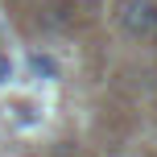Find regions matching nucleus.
<instances>
[{
	"label": "nucleus",
	"instance_id": "nucleus-3",
	"mask_svg": "<svg viewBox=\"0 0 157 157\" xmlns=\"http://www.w3.org/2000/svg\"><path fill=\"white\" fill-rule=\"evenodd\" d=\"M8 78H13V62H8V58H4V54H0V87H4V83H8Z\"/></svg>",
	"mask_w": 157,
	"mask_h": 157
},
{
	"label": "nucleus",
	"instance_id": "nucleus-1",
	"mask_svg": "<svg viewBox=\"0 0 157 157\" xmlns=\"http://www.w3.org/2000/svg\"><path fill=\"white\" fill-rule=\"evenodd\" d=\"M116 17L128 37H157V4L153 0H120Z\"/></svg>",
	"mask_w": 157,
	"mask_h": 157
},
{
	"label": "nucleus",
	"instance_id": "nucleus-2",
	"mask_svg": "<svg viewBox=\"0 0 157 157\" xmlns=\"http://www.w3.org/2000/svg\"><path fill=\"white\" fill-rule=\"evenodd\" d=\"M29 71L37 75V78H58V62H54L50 54H33V58H29Z\"/></svg>",
	"mask_w": 157,
	"mask_h": 157
}]
</instances>
